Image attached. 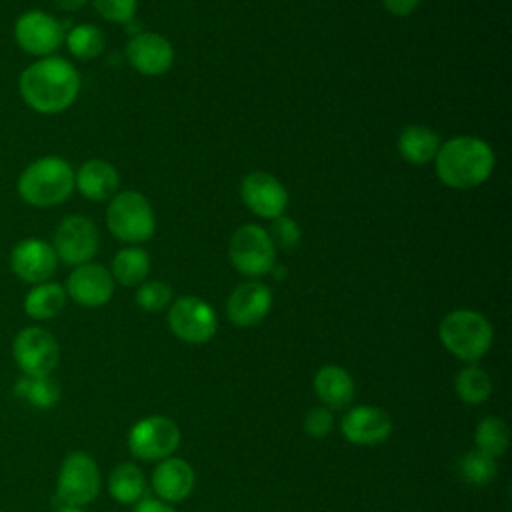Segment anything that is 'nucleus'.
I'll return each instance as SVG.
<instances>
[{
    "label": "nucleus",
    "mask_w": 512,
    "mask_h": 512,
    "mask_svg": "<svg viewBox=\"0 0 512 512\" xmlns=\"http://www.w3.org/2000/svg\"><path fill=\"white\" fill-rule=\"evenodd\" d=\"M18 92L34 112L60 114L74 104L80 92V74L66 58L44 56L20 72Z\"/></svg>",
    "instance_id": "f257e3e1"
},
{
    "label": "nucleus",
    "mask_w": 512,
    "mask_h": 512,
    "mask_svg": "<svg viewBox=\"0 0 512 512\" xmlns=\"http://www.w3.org/2000/svg\"><path fill=\"white\" fill-rule=\"evenodd\" d=\"M494 162L488 142L474 136H454L438 148L436 174L448 188L470 190L490 178Z\"/></svg>",
    "instance_id": "f03ea898"
},
{
    "label": "nucleus",
    "mask_w": 512,
    "mask_h": 512,
    "mask_svg": "<svg viewBox=\"0 0 512 512\" xmlns=\"http://www.w3.org/2000/svg\"><path fill=\"white\" fill-rule=\"evenodd\" d=\"M16 190L28 206H58L66 202L74 190V170L60 156H42L20 172Z\"/></svg>",
    "instance_id": "7ed1b4c3"
},
{
    "label": "nucleus",
    "mask_w": 512,
    "mask_h": 512,
    "mask_svg": "<svg viewBox=\"0 0 512 512\" xmlns=\"http://www.w3.org/2000/svg\"><path fill=\"white\" fill-rule=\"evenodd\" d=\"M438 336L442 346L452 356L476 364L490 350L494 330L484 314L468 308H458L442 318L438 326Z\"/></svg>",
    "instance_id": "20e7f679"
},
{
    "label": "nucleus",
    "mask_w": 512,
    "mask_h": 512,
    "mask_svg": "<svg viewBox=\"0 0 512 512\" xmlns=\"http://www.w3.org/2000/svg\"><path fill=\"white\" fill-rule=\"evenodd\" d=\"M106 226L118 240L140 244L152 238L156 218L144 194L126 190L110 198L106 208Z\"/></svg>",
    "instance_id": "39448f33"
},
{
    "label": "nucleus",
    "mask_w": 512,
    "mask_h": 512,
    "mask_svg": "<svg viewBox=\"0 0 512 512\" xmlns=\"http://www.w3.org/2000/svg\"><path fill=\"white\" fill-rule=\"evenodd\" d=\"M102 478L96 460L86 452H70L58 470L56 498L62 504L84 508L100 494Z\"/></svg>",
    "instance_id": "423d86ee"
},
{
    "label": "nucleus",
    "mask_w": 512,
    "mask_h": 512,
    "mask_svg": "<svg viewBox=\"0 0 512 512\" xmlns=\"http://www.w3.org/2000/svg\"><path fill=\"white\" fill-rule=\"evenodd\" d=\"M228 256L232 266L250 278L270 274L276 266V248L262 226H240L228 244Z\"/></svg>",
    "instance_id": "0eeeda50"
},
{
    "label": "nucleus",
    "mask_w": 512,
    "mask_h": 512,
    "mask_svg": "<svg viewBox=\"0 0 512 512\" xmlns=\"http://www.w3.org/2000/svg\"><path fill=\"white\" fill-rule=\"evenodd\" d=\"M12 356L24 376H50L60 360L56 336L42 326H26L12 340Z\"/></svg>",
    "instance_id": "6e6552de"
},
{
    "label": "nucleus",
    "mask_w": 512,
    "mask_h": 512,
    "mask_svg": "<svg viewBox=\"0 0 512 512\" xmlns=\"http://www.w3.org/2000/svg\"><path fill=\"white\" fill-rule=\"evenodd\" d=\"M182 438L180 426L168 416H148L138 420L128 432V448L134 458L160 462L174 454Z\"/></svg>",
    "instance_id": "1a4fd4ad"
},
{
    "label": "nucleus",
    "mask_w": 512,
    "mask_h": 512,
    "mask_svg": "<svg viewBox=\"0 0 512 512\" xmlns=\"http://www.w3.org/2000/svg\"><path fill=\"white\" fill-rule=\"evenodd\" d=\"M168 328L182 342L204 344L214 338L218 330V316L202 298L180 296L168 310Z\"/></svg>",
    "instance_id": "9d476101"
},
{
    "label": "nucleus",
    "mask_w": 512,
    "mask_h": 512,
    "mask_svg": "<svg viewBox=\"0 0 512 512\" xmlns=\"http://www.w3.org/2000/svg\"><path fill=\"white\" fill-rule=\"evenodd\" d=\"M98 244L100 238L96 224L82 214H70L62 218L54 230L52 248L56 258L68 266L92 262L98 252Z\"/></svg>",
    "instance_id": "9b49d317"
},
{
    "label": "nucleus",
    "mask_w": 512,
    "mask_h": 512,
    "mask_svg": "<svg viewBox=\"0 0 512 512\" xmlns=\"http://www.w3.org/2000/svg\"><path fill=\"white\" fill-rule=\"evenodd\" d=\"M64 26L42 10H26L14 22L16 44L32 56H52L64 44Z\"/></svg>",
    "instance_id": "f8f14e48"
},
{
    "label": "nucleus",
    "mask_w": 512,
    "mask_h": 512,
    "mask_svg": "<svg viewBox=\"0 0 512 512\" xmlns=\"http://www.w3.org/2000/svg\"><path fill=\"white\" fill-rule=\"evenodd\" d=\"M10 268L22 282L42 284L56 274L58 258L46 240L24 238L10 250Z\"/></svg>",
    "instance_id": "ddd939ff"
},
{
    "label": "nucleus",
    "mask_w": 512,
    "mask_h": 512,
    "mask_svg": "<svg viewBox=\"0 0 512 512\" xmlns=\"http://www.w3.org/2000/svg\"><path fill=\"white\" fill-rule=\"evenodd\" d=\"M66 296L84 308L104 306L114 294V278L108 268L96 262L74 266L66 278Z\"/></svg>",
    "instance_id": "4468645a"
},
{
    "label": "nucleus",
    "mask_w": 512,
    "mask_h": 512,
    "mask_svg": "<svg viewBox=\"0 0 512 512\" xmlns=\"http://www.w3.org/2000/svg\"><path fill=\"white\" fill-rule=\"evenodd\" d=\"M342 436L356 446H376L390 438L392 418L386 410L370 404L352 406L340 422Z\"/></svg>",
    "instance_id": "2eb2a0df"
},
{
    "label": "nucleus",
    "mask_w": 512,
    "mask_h": 512,
    "mask_svg": "<svg viewBox=\"0 0 512 512\" xmlns=\"http://www.w3.org/2000/svg\"><path fill=\"white\" fill-rule=\"evenodd\" d=\"M244 204L260 218L274 220L288 208L286 188L268 172H250L240 184Z\"/></svg>",
    "instance_id": "dca6fc26"
},
{
    "label": "nucleus",
    "mask_w": 512,
    "mask_h": 512,
    "mask_svg": "<svg viewBox=\"0 0 512 512\" xmlns=\"http://www.w3.org/2000/svg\"><path fill=\"white\" fill-rule=\"evenodd\" d=\"M130 66L144 76H162L174 62L172 44L156 32H138L126 44Z\"/></svg>",
    "instance_id": "f3484780"
},
{
    "label": "nucleus",
    "mask_w": 512,
    "mask_h": 512,
    "mask_svg": "<svg viewBox=\"0 0 512 512\" xmlns=\"http://www.w3.org/2000/svg\"><path fill=\"white\" fill-rule=\"evenodd\" d=\"M272 308V292L266 284L258 280H248L238 284L226 302L228 320L234 326L250 328L260 324Z\"/></svg>",
    "instance_id": "a211bd4d"
},
{
    "label": "nucleus",
    "mask_w": 512,
    "mask_h": 512,
    "mask_svg": "<svg viewBox=\"0 0 512 512\" xmlns=\"http://www.w3.org/2000/svg\"><path fill=\"white\" fill-rule=\"evenodd\" d=\"M196 484V474L192 466L178 456H168L160 460L152 472V488L160 500L172 504L186 500Z\"/></svg>",
    "instance_id": "6ab92c4d"
},
{
    "label": "nucleus",
    "mask_w": 512,
    "mask_h": 512,
    "mask_svg": "<svg viewBox=\"0 0 512 512\" xmlns=\"http://www.w3.org/2000/svg\"><path fill=\"white\" fill-rule=\"evenodd\" d=\"M118 186L120 176L106 160H88L78 168V172H74V188H78V192L90 202L110 200Z\"/></svg>",
    "instance_id": "aec40b11"
},
{
    "label": "nucleus",
    "mask_w": 512,
    "mask_h": 512,
    "mask_svg": "<svg viewBox=\"0 0 512 512\" xmlns=\"http://www.w3.org/2000/svg\"><path fill=\"white\" fill-rule=\"evenodd\" d=\"M314 392L322 406L330 410H342L346 408L354 398V378L352 374L338 366V364H326L314 374Z\"/></svg>",
    "instance_id": "412c9836"
},
{
    "label": "nucleus",
    "mask_w": 512,
    "mask_h": 512,
    "mask_svg": "<svg viewBox=\"0 0 512 512\" xmlns=\"http://www.w3.org/2000/svg\"><path fill=\"white\" fill-rule=\"evenodd\" d=\"M66 290L58 282L34 284L24 296V312L32 320H50L56 318L66 306Z\"/></svg>",
    "instance_id": "4be33fe9"
},
{
    "label": "nucleus",
    "mask_w": 512,
    "mask_h": 512,
    "mask_svg": "<svg viewBox=\"0 0 512 512\" xmlns=\"http://www.w3.org/2000/svg\"><path fill=\"white\" fill-rule=\"evenodd\" d=\"M438 148V134L426 126H406L398 136V152L410 164H428L432 158H436Z\"/></svg>",
    "instance_id": "5701e85b"
},
{
    "label": "nucleus",
    "mask_w": 512,
    "mask_h": 512,
    "mask_svg": "<svg viewBox=\"0 0 512 512\" xmlns=\"http://www.w3.org/2000/svg\"><path fill=\"white\" fill-rule=\"evenodd\" d=\"M108 492L120 504H136L146 494V478L138 464L120 462L108 476Z\"/></svg>",
    "instance_id": "b1692460"
},
{
    "label": "nucleus",
    "mask_w": 512,
    "mask_h": 512,
    "mask_svg": "<svg viewBox=\"0 0 512 512\" xmlns=\"http://www.w3.org/2000/svg\"><path fill=\"white\" fill-rule=\"evenodd\" d=\"M14 396L38 410H50L60 400V386L52 376H20L14 384Z\"/></svg>",
    "instance_id": "393cba45"
},
{
    "label": "nucleus",
    "mask_w": 512,
    "mask_h": 512,
    "mask_svg": "<svg viewBox=\"0 0 512 512\" xmlns=\"http://www.w3.org/2000/svg\"><path fill=\"white\" fill-rule=\"evenodd\" d=\"M150 272V256L142 248H122L112 258V278L122 286H140Z\"/></svg>",
    "instance_id": "a878e982"
},
{
    "label": "nucleus",
    "mask_w": 512,
    "mask_h": 512,
    "mask_svg": "<svg viewBox=\"0 0 512 512\" xmlns=\"http://www.w3.org/2000/svg\"><path fill=\"white\" fill-rule=\"evenodd\" d=\"M454 390L464 404L480 406L492 394V380L484 368L478 364H468L456 374Z\"/></svg>",
    "instance_id": "bb28decb"
},
{
    "label": "nucleus",
    "mask_w": 512,
    "mask_h": 512,
    "mask_svg": "<svg viewBox=\"0 0 512 512\" xmlns=\"http://www.w3.org/2000/svg\"><path fill=\"white\" fill-rule=\"evenodd\" d=\"M474 444H476V450H480L492 458L502 456L510 444L508 424L498 416H484L476 424Z\"/></svg>",
    "instance_id": "cd10ccee"
},
{
    "label": "nucleus",
    "mask_w": 512,
    "mask_h": 512,
    "mask_svg": "<svg viewBox=\"0 0 512 512\" xmlns=\"http://www.w3.org/2000/svg\"><path fill=\"white\" fill-rule=\"evenodd\" d=\"M68 52L78 60H94L104 50V34L92 24H78L64 36Z\"/></svg>",
    "instance_id": "c85d7f7f"
},
{
    "label": "nucleus",
    "mask_w": 512,
    "mask_h": 512,
    "mask_svg": "<svg viewBox=\"0 0 512 512\" xmlns=\"http://www.w3.org/2000/svg\"><path fill=\"white\" fill-rule=\"evenodd\" d=\"M458 468H460V476L468 482V484H474V486H486L490 484L496 474H498V466H496V458L480 452V450H470L466 452L460 462H458Z\"/></svg>",
    "instance_id": "c756f323"
},
{
    "label": "nucleus",
    "mask_w": 512,
    "mask_h": 512,
    "mask_svg": "<svg viewBox=\"0 0 512 512\" xmlns=\"http://www.w3.org/2000/svg\"><path fill=\"white\" fill-rule=\"evenodd\" d=\"M172 302V288L162 280L142 282L136 290V304L144 312H160Z\"/></svg>",
    "instance_id": "7c9ffc66"
},
{
    "label": "nucleus",
    "mask_w": 512,
    "mask_h": 512,
    "mask_svg": "<svg viewBox=\"0 0 512 512\" xmlns=\"http://www.w3.org/2000/svg\"><path fill=\"white\" fill-rule=\"evenodd\" d=\"M266 232H268L274 248H282V250H292L302 240L300 226L292 218H288L284 214L274 218L272 224H270V230H266Z\"/></svg>",
    "instance_id": "2f4dec72"
},
{
    "label": "nucleus",
    "mask_w": 512,
    "mask_h": 512,
    "mask_svg": "<svg viewBox=\"0 0 512 512\" xmlns=\"http://www.w3.org/2000/svg\"><path fill=\"white\" fill-rule=\"evenodd\" d=\"M92 4L104 20L126 24L134 18L138 0H92Z\"/></svg>",
    "instance_id": "473e14b6"
},
{
    "label": "nucleus",
    "mask_w": 512,
    "mask_h": 512,
    "mask_svg": "<svg viewBox=\"0 0 512 512\" xmlns=\"http://www.w3.org/2000/svg\"><path fill=\"white\" fill-rule=\"evenodd\" d=\"M334 428L332 410L326 406H314L304 416V430L312 438H326Z\"/></svg>",
    "instance_id": "72a5a7b5"
},
{
    "label": "nucleus",
    "mask_w": 512,
    "mask_h": 512,
    "mask_svg": "<svg viewBox=\"0 0 512 512\" xmlns=\"http://www.w3.org/2000/svg\"><path fill=\"white\" fill-rule=\"evenodd\" d=\"M382 4L394 16H408L418 8L420 0H382Z\"/></svg>",
    "instance_id": "f704fd0d"
},
{
    "label": "nucleus",
    "mask_w": 512,
    "mask_h": 512,
    "mask_svg": "<svg viewBox=\"0 0 512 512\" xmlns=\"http://www.w3.org/2000/svg\"><path fill=\"white\" fill-rule=\"evenodd\" d=\"M134 512H176V510L160 498H142L140 502H136Z\"/></svg>",
    "instance_id": "c9c22d12"
},
{
    "label": "nucleus",
    "mask_w": 512,
    "mask_h": 512,
    "mask_svg": "<svg viewBox=\"0 0 512 512\" xmlns=\"http://www.w3.org/2000/svg\"><path fill=\"white\" fill-rule=\"evenodd\" d=\"M88 0H54V4L60 8V10H68V12H74L78 8H82Z\"/></svg>",
    "instance_id": "e433bc0d"
},
{
    "label": "nucleus",
    "mask_w": 512,
    "mask_h": 512,
    "mask_svg": "<svg viewBox=\"0 0 512 512\" xmlns=\"http://www.w3.org/2000/svg\"><path fill=\"white\" fill-rule=\"evenodd\" d=\"M56 512H84L80 506H70V504H62L56 508Z\"/></svg>",
    "instance_id": "4c0bfd02"
}]
</instances>
